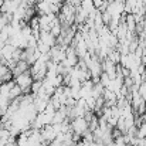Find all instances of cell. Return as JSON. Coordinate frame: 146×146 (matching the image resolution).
Returning <instances> with one entry per match:
<instances>
[{
  "label": "cell",
  "instance_id": "4",
  "mask_svg": "<svg viewBox=\"0 0 146 146\" xmlns=\"http://www.w3.org/2000/svg\"><path fill=\"white\" fill-rule=\"evenodd\" d=\"M20 95H23V91H21V88L17 85V84H14L13 87H11V90H10V92H9V99L11 101V99H16V98H19Z\"/></svg>",
  "mask_w": 146,
  "mask_h": 146
},
{
  "label": "cell",
  "instance_id": "1",
  "mask_svg": "<svg viewBox=\"0 0 146 146\" xmlns=\"http://www.w3.org/2000/svg\"><path fill=\"white\" fill-rule=\"evenodd\" d=\"M33 81L34 80H33V75L30 74V70L20 74V75H17V77H14V82L21 88L23 94H30V88H31Z\"/></svg>",
  "mask_w": 146,
  "mask_h": 146
},
{
  "label": "cell",
  "instance_id": "8",
  "mask_svg": "<svg viewBox=\"0 0 146 146\" xmlns=\"http://www.w3.org/2000/svg\"><path fill=\"white\" fill-rule=\"evenodd\" d=\"M113 1H118V3H123L125 0H113Z\"/></svg>",
  "mask_w": 146,
  "mask_h": 146
},
{
  "label": "cell",
  "instance_id": "3",
  "mask_svg": "<svg viewBox=\"0 0 146 146\" xmlns=\"http://www.w3.org/2000/svg\"><path fill=\"white\" fill-rule=\"evenodd\" d=\"M29 70H30V64H29L27 61H24V60H19V61L14 64V67L11 68L13 78L17 77V75H20V74H23V72H26V71H29Z\"/></svg>",
  "mask_w": 146,
  "mask_h": 146
},
{
  "label": "cell",
  "instance_id": "5",
  "mask_svg": "<svg viewBox=\"0 0 146 146\" xmlns=\"http://www.w3.org/2000/svg\"><path fill=\"white\" fill-rule=\"evenodd\" d=\"M109 81H111V78L108 77V74L102 71V72H101V75H99V84H102V85L106 88V87H108V84H109Z\"/></svg>",
  "mask_w": 146,
  "mask_h": 146
},
{
  "label": "cell",
  "instance_id": "2",
  "mask_svg": "<svg viewBox=\"0 0 146 146\" xmlns=\"http://www.w3.org/2000/svg\"><path fill=\"white\" fill-rule=\"evenodd\" d=\"M70 125H71V131L72 133H77V135H82L88 131V122L84 116H78V118H74L70 121Z\"/></svg>",
  "mask_w": 146,
  "mask_h": 146
},
{
  "label": "cell",
  "instance_id": "7",
  "mask_svg": "<svg viewBox=\"0 0 146 146\" xmlns=\"http://www.w3.org/2000/svg\"><path fill=\"white\" fill-rule=\"evenodd\" d=\"M141 77H142V82H146V70L143 71V74H141Z\"/></svg>",
  "mask_w": 146,
  "mask_h": 146
},
{
  "label": "cell",
  "instance_id": "6",
  "mask_svg": "<svg viewBox=\"0 0 146 146\" xmlns=\"http://www.w3.org/2000/svg\"><path fill=\"white\" fill-rule=\"evenodd\" d=\"M48 3H51V4H58V6H61L62 4V1L61 0H47Z\"/></svg>",
  "mask_w": 146,
  "mask_h": 146
},
{
  "label": "cell",
  "instance_id": "9",
  "mask_svg": "<svg viewBox=\"0 0 146 146\" xmlns=\"http://www.w3.org/2000/svg\"><path fill=\"white\" fill-rule=\"evenodd\" d=\"M143 115H146V105H145V111H143Z\"/></svg>",
  "mask_w": 146,
  "mask_h": 146
}]
</instances>
